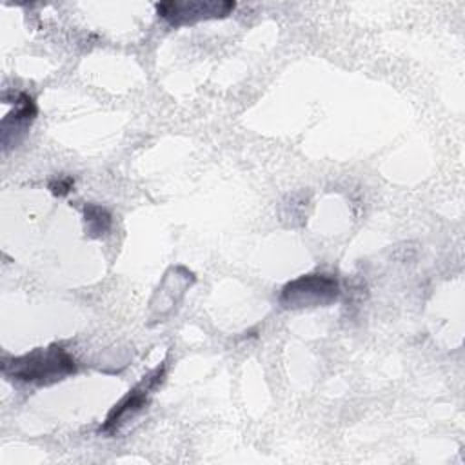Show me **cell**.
I'll use <instances>...</instances> for the list:
<instances>
[{"mask_svg":"<svg viewBox=\"0 0 465 465\" xmlns=\"http://www.w3.org/2000/svg\"><path fill=\"white\" fill-rule=\"evenodd\" d=\"M2 371L7 378L25 383H54L76 372L74 360L60 345L35 349L24 356L4 360Z\"/></svg>","mask_w":465,"mask_h":465,"instance_id":"1","label":"cell"},{"mask_svg":"<svg viewBox=\"0 0 465 465\" xmlns=\"http://www.w3.org/2000/svg\"><path fill=\"white\" fill-rule=\"evenodd\" d=\"M340 296V283L332 274H303L282 289L280 303L287 309L331 305Z\"/></svg>","mask_w":465,"mask_h":465,"instance_id":"2","label":"cell"},{"mask_svg":"<svg viewBox=\"0 0 465 465\" xmlns=\"http://www.w3.org/2000/svg\"><path fill=\"white\" fill-rule=\"evenodd\" d=\"M236 7L234 2L218 0H169L156 4V13L167 24L180 27L207 18H223Z\"/></svg>","mask_w":465,"mask_h":465,"instance_id":"3","label":"cell"},{"mask_svg":"<svg viewBox=\"0 0 465 465\" xmlns=\"http://www.w3.org/2000/svg\"><path fill=\"white\" fill-rule=\"evenodd\" d=\"M165 374V367H158L153 372H149L147 376L142 378L140 383H136L107 414L104 425L100 427V432H107L113 434L116 432L124 423H127L131 418H134L145 405L147 400L151 396V392L158 387V383H162Z\"/></svg>","mask_w":465,"mask_h":465,"instance_id":"4","label":"cell"},{"mask_svg":"<svg viewBox=\"0 0 465 465\" xmlns=\"http://www.w3.org/2000/svg\"><path fill=\"white\" fill-rule=\"evenodd\" d=\"M13 105L15 109L2 120V142H5L11 133H25L27 125L36 116V104L27 93L15 94Z\"/></svg>","mask_w":465,"mask_h":465,"instance_id":"5","label":"cell"},{"mask_svg":"<svg viewBox=\"0 0 465 465\" xmlns=\"http://www.w3.org/2000/svg\"><path fill=\"white\" fill-rule=\"evenodd\" d=\"M111 214L107 209L96 205V203H87L84 207V223H85V232L93 238L104 236L111 229Z\"/></svg>","mask_w":465,"mask_h":465,"instance_id":"6","label":"cell"},{"mask_svg":"<svg viewBox=\"0 0 465 465\" xmlns=\"http://www.w3.org/2000/svg\"><path fill=\"white\" fill-rule=\"evenodd\" d=\"M73 180L71 178H60V180H54L49 183V189L53 194H58V196H64L67 194L71 189H73Z\"/></svg>","mask_w":465,"mask_h":465,"instance_id":"7","label":"cell"}]
</instances>
